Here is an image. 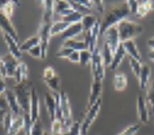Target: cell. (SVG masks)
Returning a JSON list of instances; mask_svg holds the SVG:
<instances>
[{
	"label": "cell",
	"instance_id": "cell-16",
	"mask_svg": "<svg viewBox=\"0 0 154 135\" xmlns=\"http://www.w3.org/2000/svg\"><path fill=\"white\" fill-rule=\"evenodd\" d=\"M42 7H43V13H42V22L52 24L53 14L55 13V2L54 1H42Z\"/></svg>",
	"mask_w": 154,
	"mask_h": 135
},
{
	"label": "cell",
	"instance_id": "cell-42",
	"mask_svg": "<svg viewBox=\"0 0 154 135\" xmlns=\"http://www.w3.org/2000/svg\"><path fill=\"white\" fill-rule=\"evenodd\" d=\"M146 101V103H148V105H150L152 112H154V80L152 82V84L147 89Z\"/></svg>",
	"mask_w": 154,
	"mask_h": 135
},
{
	"label": "cell",
	"instance_id": "cell-13",
	"mask_svg": "<svg viewBox=\"0 0 154 135\" xmlns=\"http://www.w3.org/2000/svg\"><path fill=\"white\" fill-rule=\"evenodd\" d=\"M29 117L31 122H35L40 119V100L38 96V93L36 89L34 88L31 91V99H30V105H29Z\"/></svg>",
	"mask_w": 154,
	"mask_h": 135
},
{
	"label": "cell",
	"instance_id": "cell-23",
	"mask_svg": "<svg viewBox=\"0 0 154 135\" xmlns=\"http://www.w3.org/2000/svg\"><path fill=\"white\" fill-rule=\"evenodd\" d=\"M128 80L124 73H116L113 77V86L116 91H123L127 87Z\"/></svg>",
	"mask_w": 154,
	"mask_h": 135
},
{
	"label": "cell",
	"instance_id": "cell-36",
	"mask_svg": "<svg viewBox=\"0 0 154 135\" xmlns=\"http://www.w3.org/2000/svg\"><path fill=\"white\" fill-rule=\"evenodd\" d=\"M80 58H79V65L82 67H86L88 63H91L92 60V52L88 49L81 51L79 52Z\"/></svg>",
	"mask_w": 154,
	"mask_h": 135
},
{
	"label": "cell",
	"instance_id": "cell-50",
	"mask_svg": "<svg viewBox=\"0 0 154 135\" xmlns=\"http://www.w3.org/2000/svg\"><path fill=\"white\" fill-rule=\"evenodd\" d=\"M76 2L79 4H80L81 6H83V8L92 10V8H93V3H92V1H90V0H78V1H76Z\"/></svg>",
	"mask_w": 154,
	"mask_h": 135
},
{
	"label": "cell",
	"instance_id": "cell-5",
	"mask_svg": "<svg viewBox=\"0 0 154 135\" xmlns=\"http://www.w3.org/2000/svg\"><path fill=\"white\" fill-rule=\"evenodd\" d=\"M59 94H60V111H61L62 121L63 122L64 128L67 130L73 122L72 118L71 105L67 93L63 90H61Z\"/></svg>",
	"mask_w": 154,
	"mask_h": 135
},
{
	"label": "cell",
	"instance_id": "cell-47",
	"mask_svg": "<svg viewBox=\"0 0 154 135\" xmlns=\"http://www.w3.org/2000/svg\"><path fill=\"white\" fill-rule=\"evenodd\" d=\"M125 3H126V5H127V7L129 8L130 13L136 14L137 11L139 2L135 1V0H129V1H126Z\"/></svg>",
	"mask_w": 154,
	"mask_h": 135
},
{
	"label": "cell",
	"instance_id": "cell-40",
	"mask_svg": "<svg viewBox=\"0 0 154 135\" xmlns=\"http://www.w3.org/2000/svg\"><path fill=\"white\" fill-rule=\"evenodd\" d=\"M13 114L11 111H7L5 113H4V117L2 118V124H3V127H4V130L7 133L8 130L9 129V127L11 126V123L13 122Z\"/></svg>",
	"mask_w": 154,
	"mask_h": 135
},
{
	"label": "cell",
	"instance_id": "cell-45",
	"mask_svg": "<svg viewBox=\"0 0 154 135\" xmlns=\"http://www.w3.org/2000/svg\"><path fill=\"white\" fill-rule=\"evenodd\" d=\"M57 75V73L55 71V69L51 66H47V67L44 69L43 71V74H42V77H43V80L44 82L46 81V80H49L51 79H52L54 76Z\"/></svg>",
	"mask_w": 154,
	"mask_h": 135
},
{
	"label": "cell",
	"instance_id": "cell-18",
	"mask_svg": "<svg viewBox=\"0 0 154 135\" xmlns=\"http://www.w3.org/2000/svg\"><path fill=\"white\" fill-rule=\"evenodd\" d=\"M4 39L6 45L8 46L9 53L12 54L18 60L20 59L22 57V52L19 45V42H17L16 40H14V38L9 36L7 34H4Z\"/></svg>",
	"mask_w": 154,
	"mask_h": 135
},
{
	"label": "cell",
	"instance_id": "cell-29",
	"mask_svg": "<svg viewBox=\"0 0 154 135\" xmlns=\"http://www.w3.org/2000/svg\"><path fill=\"white\" fill-rule=\"evenodd\" d=\"M69 24L63 20H58L53 22L51 25V36H53L56 35H62L69 26Z\"/></svg>",
	"mask_w": 154,
	"mask_h": 135
},
{
	"label": "cell",
	"instance_id": "cell-3",
	"mask_svg": "<svg viewBox=\"0 0 154 135\" xmlns=\"http://www.w3.org/2000/svg\"><path fill=\"white\" fill-rule=\"evenodd\" d=\"M117 29L121 43L126 41L133 40L143 32V26L139 23L124 20L117 25Z\"/></svg>",
	"mask_w": 154,
	"mask_h": 135
},
{
	"label": "cell",
	"instance_id": "cell-6",
	"mask_svg": "<svg viewBox=\"0 0 154 135\" xmlns=\"http://www.w3.org/2000/svg\"><path fill=\"white\" fill-rule=\"evenodd\" d=\"M101 105H102V102L100 99L94 105L87 109V112L82 121V134L83 135H87L93 122H94V120L97 118V116L100 113Z\"/></svg>",
	"mask_w": 154,
	"mask_h": 135
},
{
	"label": "cell",
	"instance_id": "cell-1",
	"mask_svg": "<svg viewBox=\"0 0 154 135\" xmlns=\"http://www.w3.org/2000/svg\"><path fill=\"white\" fill-rule=\"evenodd\" d=\"M130 14L129 8L125 2L114 5L105 13L100 22V35L104 36L107 30L113 26H116L121 21L126 20Z\"/></svg>",
	"mask_w": 154,
	"mask_h": 135
},
{
	"label": "cell",
	"instance_id": "cell-38",
	"mask_svg": "<svg viewBox=\"0 0 154 135\" xmlns=\"http://www.w3.org/2000/svg\"><path fill=\"white\" fill-rule=\"evenodd\" d=\"M82 134V121H75L72 122L70 127L67 129V135Z\"/></svg>",
	"mask_w": 154,
	"mask_h": 135
},
{
	"label": "cell",
	"instance_id": "cell-37",
	"mask_svg": "<svg viewBox=\"0 0 154 135\" xmlns=\"http://www.w3.org/2000/svg\"><path fill=\"white\" fill-rule=\"evenodd\" d=\"M129 64L131 71L134 74V75L138 79V77L140 75V73H141V70H142V62L138 61L137 59L132 58H129Z\"/></svg>",
	"mask_w": 154,
	"mask_h": 135
},
{
	"label": "cell",
	"instance_id": "cell-44",
	"mask_svg": "<svg viewBox=\"0 0 154 135\" xmlns=\"http://www.w3.org/2000/svg\"><path fill=\"white\" fill-rule=\"evenodd\" d=\"M73 52V50H72L70 48L67 47H64V46H61L59 48V50L56 53V57L58 58H67L70 56L72 52Z\"/></svg>",
	"mask_w": 154,
	"mask_h": 135
},
{
	"label": "cell",
	"instance_id": "cell-10",
	"mask_svg": "<svg viewBox=\"0 0 154 135\" xmlns=\"http://www.w3.org/2000/svg\"><path fill=\"white\" fill-rule=\"evenodd\" d=\"M0 30L4 34H7L9 36L13 37L17 42H19V36L17 33L16 29L10 20V18L5 14L0 11Z\"/></svg>",
	"mask_w": 154,
	"mask_h": 135
},
{
	"label": "cell",
	"instance_id": "cell-58",
	"mask_svg": "<svg viewBox=\"0 0 154 135\" xmlns=\"http://www.w3.org/2000/svg\"><path fill=\"white\" fill-rule=\"evenodd\" d=\"M81 135H83V134H81Z\"/></svg>",
	"mask_w": 154,
	"mask_h": 135
},
{
	"label": "cell",
	"instance_id": "cell-46",
	"mask_svg": "<svg viewBox=\"0 0 154 135\" xmlns=\"http://www.w3.org/2000/svg\"><path fill=\"white\" fill-rule=\"evenodd\" d=\"M27 53H28L30 57L34 58L42 59V47H41L40 45H38V46L33 47L32 49H30L29 51H28V52H27Z\"/></svg>",
	"mask_w": 154,
	"mask_h": 135
},
{
	"label": "cell",
	"instance_id": "cell-43",
	"mask_svg": "<svg viewBox=\"0 0 154 135\" xmlns=\"http://www.w3.org/2000/svg\"><path fill=\"white\" fill-rule=\"evenodd\" d=\"M141 128V125L139 123H135L125 127L124 130L117 135H136Z\"/></svg>",
	"mask_w": 154,
	"mask_h": 135
},
{
	"label": "cell",
	"instance_id": "cell-26",
	"mask_svg": "<svg viewBox=\"0 0 154 135\" xmlns=\"http://www.w3.org/2000/svg\"><path fill=\"white\" fill-rule=\"evenodd\" d=\"M28 74H29V69H28L27 64L24 62H20L14 76L15 83L19 84L23 81L28 80Z\"/></svg>",
	"mask_w": 154,
	"mask_h": 135
},
{
	"label": "cell",
	"instance_id": "cell-15",
	"mask_svg": "<svg viewBox=\"0 0 154 135\" xmlns=\"http://www.w3.org/2000/svg\"><path fill=\"white\" fill-rule=\"evenodd\" d=\"M4 98L6 100L9 111H11L14 116L20 115V106L19 105V102L17 101V98L14 91L11 89H7V91L4 94Z\"/></svg>",
	"mask_w": 154,
	"mask_h": 135
},
{
	"label": "cell",
	"instance_id": "cell-22",
	"mask_svg": "<svg viewBox=\"0 0 154 135\" xmlns=\"http://www.w3.org/2000/svg\"><path fill=\"white\" fill-rule=\"evenodd\" d=\"M24 127H25L24 116H21V115L15 116L13 119L11 126L6 133L7 135H17L22 129H24Z\"/></svg>",
	"mask_w": 154,
	"mask_h": 135
},
{
	"label": "cell",
	"instance_id": "cell-55",
	"mask_svg": "<svg viewBox=\"0 0 154 135\" xmlns=\"http://www.w3.org/2000/svg\"><path fill=\"white\" fill-rule=\"evenodd\" d=\"M6 111H4V110L0 109V118H1V119L3 118V117H4V113H5Z\"/></svg>",
	"mask_w": 154,
	"mask_h": 135
},
{
	"label": "cell",
	"instance_id": "cell-28",
	"mask_svg": "<svg viewBox=\"0 0 154 135\" xmlns=\"http://www.w3.org/2000/svg\"><path fill=\"white\" fill-rule=\"evenodd\" d=\"M153 9V3L152 1H144L139 3L136 15L137 18H143Z\"/></svg>",
	"mask_w": 154,
	"mask_h": 135
},
{
	"label": "cell",
	"instance_id": "cell-39",
	"mask_svg": "<svg viewBox=\"0 0 154 135\" xmlns=\"http://www.w3.org/2000/svg\"><path fill=\"white\" fill-rule=\"evenodd\" d=\"M17 4H19V3L16 2V1H6L4 7L2 8V9L0 11H2L7 16L10 18V17L12 16L13 12H14V8L15 5H17Z\"/></svg>",
	"mask_w": 154,
	"mask_h": 135
},
{
	"label": "cell",
	"instance_id": "cell-9",
	"mask_svg": "<svg viewBox=\"0 0 154 135\" xmlns=\"http://www.w3.org/2000/svg\"><path fill=\"white\" fill-rule=\"evenodd\" d=\"M100 35V22H97L89 31L85 32L84 42L87 44L88 49L93 52L97 48V42Z\"/></svg>",
	"mask_w": 154,
	"mask_h": 135
},
{
	"label": "cell",
	"instance_id": "cell-52",
	"mask_svg": "<svg viewBox=\"0 0 154 135\" xmlns=\"http://www.w3.org/2000/svg\"><path fill=\"white\" fill-rule=\"evenodd\" d=\"M0 109L4 110V111H7V109H8L6 100L2 96H0Z\"/></svg>",
	"mask_w": 154,
	"mask_h": 135
},
{
	"label": "cell",
	"instance_id": "cell-2",
	"mask_svg": "<svg viewBox=\"0 0 154 135\" xmlns=\"http://www.w3.org/2000/svg\"><path fill=\"white\" fill-rule=\"evenodd\" d=\"M32 89H33L32 83L28 80H25L14 85L13 91L16 96L21 111L24 112V114L29 115V105H30Z\"/></svg>",
	"mask_w": 154,
	"mask_h": 135
},
{
	"label": "cell",
	"instance_id": "cell-32",
	"mask_svg": "<svg viewBox=\"0 0 154 135\" xmlns=\"http://www.w3.org/2000/svg\"><path fill=\"white\" fill-rule=\"evenodd\" d=\"M101 55H102V58H103V61H104L105 67H106V66H107V67H109L111 63H112L114 52H113L112 50L110 49V47H109L105 42L104 43L103 51H102V52H101Z\"/></svg>",
	"mask_w": 154,
	"mask_h": 135
},
{
	"label": "cell",
	"instance_id": "cell-41",
	"mask_svg": "<svg viewBox=\"0 0 154 135\" xmlns=\"http://www.w3.org/2000/svg\"><path fill=\"white\" fill-rule=\"evenodd\" d=\"M43 124H42L41 119H38L36 122H35L32 124L31 129L29 132V135H43L44 133Z\"/></svg>",
	"mask_w": 154,
	"mask_h": 135
},
{
	"label": "cell",
	"instance_id": "cell-53",
	"mask_svg": "<svg viewBox=\"0 0 154 135\" xmlns=\"http://www.w3.org/2000/svg\"><path fill=\"white\" fill-rule=\"evenodd\" d=\"M146 44H147V46L150 48L151 50H154V36L149 38V39L147 40Z\"/></svg>",
	"mask_w": 154,
	"mask_h": 135
},
{
	"label": "cell",
	"instance_id": "cell-14",
	"mask_svg": "<svg viewBox=\"0 0 154 135\" xmlns=\"http://www.w3.org/2000/svg\"><path fill=\"white\" fill-rule=\"evenodd\" d=\"M137 111L140 122L142 123H147L149 121V111L146 99L142 96H138L137 98Z\"/></svg>",
	"mask_w": 154,
	"mask_h": 135
},
{
	"label": "cell",
	"instance_id": "cell-25",
	"mask_svg": "<svg viewBox=\"0 0 154 135\" xmlns=\"http://www.w3.org/2000/svg\"><path fill=\"white\" fill-rule=\"evenodd\" d=\"M151 77V68L147 64H142V70L138 77L139 87L141 89H145L148 85Z\"/></svg>",
	"mask_w": 154,
	"mask_h": 135
},
{
	"label": "cell",
	"instance_id": "cell-11",
	"mask_svg": "<svg viewBox=\"0 0 154 135\" xmlns=\"http://www.w3.org/2000/svg\"><path fill=\"white\" fill-rule=\"evenodd\" d=\"M102 89H103V81L100 80H93L91 84V89H90V93L88 96V101L87 109L94 105L98 101H100L101 94H102Z\"/></svg>",
	"mask_w": 154,
	"mask_h": 135
},
{
	"label": "cell",
	"instance_id": "cell-35",
	"mask_svg": "<svg viewBox=\"0 0 154 135\" xmlns=\"http://www.w3.org/2000/svg\"><path fill=\"white\" fill-rule=\"evenodd\" d=\"M83 14H80L79 12H73L68 14L67 16L63 17L62 18V20L65 21L68 23L69 25H72V24H77V23H81V21L83 20Z\"/></svg>",
	"mask_w": 154,
	"mask_h": 135
},
{
	"label": "cell",
	"instance_id": "cell-12",
	"mask_svg": "<svg viewBox=\"0 0 154 135\" xmlns=\"http://www.w3.org/2000/svg\"><path fill=\"white\" fill-rule=\"evenodd\" d=\"M1 61L5 68V70L7 73V78H11V77L14 78L15 71L20 63L19 60L16 58H14L12 54L8 53L3 58H1Z\"/></svg>",
	"mask_w": 154,
	"mask_h": 135
},
{
	"label": "cell",
	"instance_id": "cell-48",
	"mask_svg": "<svg viewBox=\"0 0 154 135\" xmlns=\"http://www.w3.org/2000/svg\"><path fill=\"white\" fill-rule=\"evenodd\" d=\"M80 52H78V51H73L72 52L70 56L67 58V60L71 63H79V58H80V54H79Z\"/></svg>",
	"mask_w": 154,
	"mask_h": 135
},
{
	"label": "cell",
	"instance_id": "cell-19",
	"mask_svg": "<svg viewBox=\"0 0 154 135\" xmlns=\"http://www.w3.org/2000/svg\"><path fill=\"white\" fill-rule=\"evenodd\" d=\"M83 31V28L81 23L72 24V25H69L62 35H60V38L63 42L66 40H69V39H75L76 36L80 35Z\"/></svg>",
	"mask_w": 154,
	"mask_h": 135
},
{
	"label": "cell",
	"instance_id": "cell-7",
	"mask_svg": "<svg viewBox=\"0 0 154 135\" xmlns=\"http://www.w3.org/2000/svg\"><path fill=\"white\" fill-rule=\"evenodd\" d=\"M51 24H47L44 22H41V25L38 30V36L40 38V46L42 47V59H45L47 55L49 42H50L51 36Z\"/></svg>",
	"mask_w": 154,
	"mask_h": 135
},
{
	"label": "cell",
	"instance_id": "cell-57",
	"mask_svg": "<svg viewBox=\"0 0 154 135\" xmlns=\"http://www.w3.org/2000/svg\"><path fill=\"white\" fill-rule=\"evenodd\" d=\"M0 60H1V58H0Z\"/></svg>",
	"mask_w": 154,
	"mask_h": 135
},
{
	"label": "cell",
	"instance_id": "cell-30",
	"mask_svg": "<svg viewBox=\"0 0 154 135\" xmlns=\"http://www.w3.org/2000/svg\"><path fill=\"white\" fill-rule=\"evenodd\" d=\"M40 45V38L37 36H30L28 39H26L25 42H23L21 45H20L21 52H28L30 49H32L35 46Z\"/></svg>",
	"mask_w": 154,
	"mask_h": 135
},
{
	"label": "cell",
	"instance_id": "cell-51",
	"mask_svg": "<svg viewBox=\"0 0 154 135\" xmlns=\"http://www.w3.org/2000/svg\"><path fill=\"white\" fill-rule=\"evenodd\" d=\"M7 91V85L5 83V80L4 78L0 77V96H2L3 94H5Z\"/></svg>",
	"mask_w": 154,
	"mask_h": 135
},
{
	"label": "cell",
	"instance_id": "cell-34",
	"mask_svg": "<svg viewBox=\"0 0 154 135\" xmlns=\"http://www.w3.org/2000/svg\"><path fill=\"white\" fill-rule=\"evenodd\" d=\"M45 83L47 85V87L50 89L53 93H59L60 90V84H61V80L60 77L57 74L54 76L52 79L45 81Z\"/></svg>",
	"mask_w": 154,
	"mask_h": 135
},
{
	"label": "cell",
	"instance_id": "cell-8",
	"mask_svg": "<svg viewBox=\"0 0 154 135\" xmlns=\"http://www.w3.org/2000/svg\"><path fill=\"white\" fill-rule=\"evenodd\" d=\"M104 36L105 37V42H104L110 47V49L112 50L113 52H115L121 44L118 29H117V25L116 26H113L111 28L107 30L104 32Z\"/></svg>",
	"mask_w": 154,
	"mask_h": 135
},
{
	"label": "cell",
	"instance_id": "cell-21",
	"mask_svg": "<svg viewBox=\"0 0 154 135\" xmlns=\"http://www.w3.org/2000/svg\"><path fill=\"white\" fill-rule=\"evenodd\" d=\"M75 12V10L72 7L69 1H57L55 2V13L60 16L65 17L72 13Z\"/></svg>",
	"mask_w": 154,
	"mask_h": 135
},
{
	"label": "cell",
	"instance_id": "cell-56",
	"mask_svg": "<svg viewBox=\"0 0 154 135\" xmlns=\"http://www.w3.org/2000/svg\"><path fill=\"white\" fill-rule=\"evenodd\" d=\"M43 135H51V134L50 132H47V131H44V133H43Z\"/></svg>",
	"mask_w": 154,
	"mask_h": 135
},
{
	"label": "cell",
	"instance_id": "cell-31",
	"mask_svg": "<svg viewBox=\"0 0 154 135\" xmlns=\"http://www.w3.org/2000/svg\"><path fill=\"white\" fill-rule=\"evenodd\" d=\"M99 20H97V18L94 15L91 14L84 15L83 20L81 21V24L83 25V31H85V32L89 31L95 25V24Z\"/></svg>",
	"mask_w": 154,
	"mask_h": 135
},
{
	"label": "cell",
	"instance_id": "cell-49",
	"mask_svg": "<svg viewBox=\"0 0 154 135\" xmlns=\"http://www.w3.org/2000/svg\"><path fill=\"white\" fill-rule=\"evenodd\" d=\"M92 3H93V7H94L98 12L104 13V4L103 1H92Z\"/></svg>",
	"mask_w": 154,
	"mask_h": 135
},
{
	"label": "cell",
	"instance_id": "cell-33",
	"mask_svg": "<svg viewBox=\"0 0 154 135\" xmlns=\"http://www.w3.org/2000/svg\"><path fill=\"white\" fill-rule=\"evenodd\" d=\"M64 126L63 122L59 119H55L51 122V135H65L64 133Z\"/></svg>",
	"mask_w": 154,
	"mask_h": 135
},
{
	"label": "cell",
	"instance_id": "cell-54",
	"mask_svg": "<svg viewBox=\"0 0 154 135\" xmlns=\"http://www.w3.org/2000/svg\"><path fill=\"white\" fill-rule=\"evenodd\" d=\"M148 58L154 63V50H151L148 52Z\"/></svg>",
	"mask_w": 154,
	"mask_h": 135
},
{
	"label": "cell",
	"instance_id": "cell-24",
	"mask_svg": "<svg viewBox=\"0 0 154 135\" xmlns=\"http://www.w3.org/2000/svg\"><path fill=\"white\" fill-rule=\"evenodd\" d=\"M125 55H126V52H125V49L123 48L122 44H121L120 46L117 48V50L114 52L112 63L110 64V66L109 67L110 68V70H112V71L116 70L117 68H119V66L121 64L122 61L125 58Z\"/></svg>",
	"mask_w": 154,
	"mask_h": 135
},
{
	"label": "cell",
	"instance_id": "cell-17",
	"mask_svg": "<svg viewBox=\"0 0 154 135\" xmlns=\"http://www.w3.org/2000/svg\"><path fill=\"white\" fill-rule=\"evenodd\" d=\"M45 105L51 122L54 121L56 119V112H57V101L53 94L50 92L45 93Z\"/></svg>",
	"mask_w": 154,
	"mask_h": 135
},
{
	"label": "cell",
	"instance_id": "cell-20",
	"mask_svg": "<svg viewBox=\"0 0 154 135\" xmlns=\"http://www.w3.org/2000/svg\"><path fill=\"white\" fill-rule=\"evenodd\" d=\"M121 44H122L123 48L125 49L126 54L129 55V58H132L142 62V56L140 54V52L138 50L137 44L135 43L133 40L126 41V42H122Z\"/></svg>",
	"mask_w": 154,
	"mask_h": 135
},
{
	"label": "cell",
	"instance_id": "cell-4",
	"mask_svg": "<svg viewBox=\"0 0 154 135\" xmlns=\"http://www.w3.org/2000/svg\"><path fill=\"white\" fill-rule=\"evenodd\" d=\"M90 63L93 80L103 81L105 76V65L102 58L101 52L98 47L92 52V60Z\"/></svg>",
	"mask_w": 154,
	"mask_h": 135
},
{
	"label": "cell",
	"instance_id": "cell-27",
	"mask_svg": "<svg viewBox=\"0 0 154 135\" xmlns=\"http://www.w3.org/2000/svg\"><path fill=\"white\" fill-rule=\"evenodd\" d=\"M62 46L67 47L72 50L78 51V52L88 49L87 44L85 43L84 41H79V40H76V39H69V40L64 41L63 42Z\"/></svg>",
	"mask_w": 154,
	"mask_h": 135
}]
</instances>
